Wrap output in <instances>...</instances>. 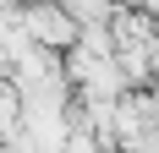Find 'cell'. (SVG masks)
Returning <instances> with one entry per match:
<instances>
[{
    "label": "cell",
    "mask_w": 159,
    "mask_h": 153,
    "mask_svg": "<svg viewBox=\"0 0 159 153\" xmlns=\"http://www.w3.org/2000/svg\"><path fill=\"white\" fill-rule=\"evenodd\" d=\"M16 28L44 49H66L77 38V16L66 11L61 0H28V6H16Z\"/></svg>",
    "instance_id": "6da1fadb"
}]
</instances>
